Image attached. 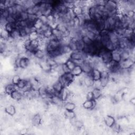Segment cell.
<instances>
[{
    "label": "cell",
    "mask_w": 135,
    "mask_h": 135,
    "mask_svg": "<svg viewBox=\"0 0 135 135\" xmlns=\"http://www.w3.org/2000/svg\"><path fill=\"white\" fill-rule=\"evenodd\" d=\"M92 93L93 96V99L94 100L97 99H99L102 95V92L101 90L99 88H94L92 90Z\"/></svg>",
    "instance_id": "cell-1"
},
{
    "label": "cell",
    "mask_w": 135,
    "mask_h": 135,
    "mask_svg": "<svg viewBox=\"0 0 135 135\" xmlns=\"http://www.w3.org/2000/svg\"><path fill=\"white\" fill-rule=\"evenodd\" d=\"M106 126L109 127H112L115 124V121L114 118L112 116H107L105 120Z\"/></svg>",
    "instance_id": "cell-2"
},
{
    "label": "cell",
    "mask_w": 135,
    "mask_h": 135,
    "mask_svg": "<svg viewBox=\"0 0 135 135\" xmlns=\"http://www.w3.org/2000/svg\"><path fill=\"white\" fill-rule=\"evenodd\" d=\"M66 66H67V67L68 68V69L71 71V72L74 69V68L76 67V66H77L76 64L75 63V62L73 61L71 59H68L67 61L65 63Z\"/></svg>",
    "instance_id": "cell-3"
},
{
    "label": "cell",
    "mask_w": 135,
    "mask_h": 135,
    "mask_svg": "<svg viewBox=\"0 0 135 135\" xmlns=\"http://www.w3.org/2000/svg\"><path fill=\"white\" fill-rule=\"evenodd\" d=\"M83 71L80 66H76L72 71L71 73L75 76H79L82 73Z\"/></svg>",
    "instance_id": "cell-4"
},
{
    "label": "cell",
    "mask_w": 135,
    "mask_h": 135,
    "mask_svg": "<svg viewBox=\"0 0 135 135\" xmlns=\"http://www.w3.org/2000/svg\"><path fill=\"white\" fill-rule=\"evenodd\" d=\"M15 85H14L13 83L8 84L7 86L5 87V92L6 93L11 95L12 92L14 91L15 90H16V89H15Z\"/></svg>",
    "instance_id": "cell-5"
},
{
    "label": "cell",
    "mask_w": 135,
    "mask_h": 135,
    "mask_svg": "<svg viewBox=\"0 0 135 135\" xmlns=\"http://www.w3.org/2000/svg\"><path fill=\"white\" fill-rule=\"evenodd\" d=\"M11 97L13 98L14 100H20L22 97L21 93L20 91H17V90L12 92L11 93Z\"/></svg>",
    "instance_id": "cell-6"
},
{
    "label": "cell",
    "mask_w": 135,
    "mask_h": 135,
    "mask_svg": "<svg viewBox=\"0 0 135 135\" xmlns=\"http://www.w3.org/2000/svg\"><path fill=\"white\" fill-rule=\"evenodd\" d=\"M65 108L68 111H73L76 108V105L72 102H67L65 105Z\"/></svg>",
    "instance_id": "cell-7"
},
{
    "label": "cell",
    "mask_w": 135,
    "mask_h": 135,
    "mask_svg": "<svg viewBox=\"0 0 135 135\" xmlns=\"http://www.w3.org/2000/svg\"><path fill=\"white\" fill-rule=\"evenodd\" d=\"M6 112L10 115H13L15 113V109L14 106H10L5 109Z\"/></svg>",
    "instance_id": "cell-8"
},
{
    "label": "cell",
    "mask_w": 135,
    "mask_h": 135,
    "mask_svg": "<svg viewBox=\"0 0 135 135\" xmlns=\"http://www.w3.org/2000/svg\"><path fill=\"white\" fill-rule=\"evenodd\" d=\"M65 114L66 117L68 119H72L75 117V114L73 113V111H68V110H66Z\"/></svg>",
    "instance_id": "cell-9"
},
{
    "label": "cell",
    "mask_w": 135,
    "mask_h": 135,
    "mask_svg": "<svg viewBox=\"0 0 135 135\" xmlns=\"http://www.w3.org/2000/svg\"><path fill=\"white\" fill-rule=\"evenodd\" d=\"M21 78L18 76H15L12 78V83L14 85H17V84L19 83V82L20 81Z\"/></svg>",
    "instance_id": "cell-10"
}]
</instances>
